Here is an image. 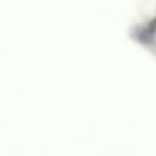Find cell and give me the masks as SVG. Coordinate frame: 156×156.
I'll return each mask as SVG.
<instances>
[{
    "instance_id": "obj_1",
    "label": "cell",
    "mask_w": 156,
    "mask_h": 156,
    "mask_svg": "<svg viewBox=\"0 0 156 156\" xmlns=\"http://www.w3.org/2000/svg\"><path fill=\"white\" fill-rule=\"evenodd\" d=\"M135 38L145 43V44H151L156 41V32H153L148 26H139L135 29Z\"/></svg>"
},
{
    "instance_id": "obj_2",
    "label": "cell",
    "mask_w": 156,
    "mask_h": 156,
    "mask_svg": "<svg viewBox=\"0 0 156 156\" xmlns=\"http://www.w3.org/2000/svg\"><path fill=\"white\" fill-rule=\"evenodd\" d=\"M147 26H148L153 32H156V17H154V19H151V20L148 22V25H147Z\"/></svg>"
}]
</instances>
